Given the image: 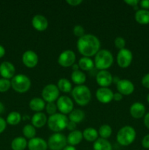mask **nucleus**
Masks as SVG:
<instances>
[{
    "mask_svg": "<svg viewBox=\"0 0 149 150\" xmlns=\"http://www.w3.org/2000/svg\"><path fill=\"white\" fill-rule=\"evenodd\" d=\"M101 43L99 38L92 34H85L83 37L78 38L77 48L78 52L83 57H94L100 50Z\"/></svg>",
    "mask_w": 149,
    "mask_h": 150,
    "instance_id": "f257e3e1",
    "label": "nucleus"
},
{
    "mask_svg": "<svg viewBox=\"0 0 149 150\" xmlns=\"http://www.w3.org/2000/svg\"><path fill=\"white\" fill-rule=\"evenodd\" d=\"M113 55L109 50L102 49L94 56L95 67L99 70H107L113 64Z\"/></svg>",
    "mask_w": 149,
    "mask_h": 150,
    "instance_id": "f03ea898",
    "label": "nucleus"
},
{
    "mask_svg": "<svg viewBox=\"0 0 149 150\" xmlns=\"http://www.w3.org/2000/svg\"><path fill=\"white\" fill-rule=\"evenodd\" d=\"M72 97L74 102L80 106H86L91 100V92L86 85L76 86L71 92Z\"/></svg>",
    "mask_w": 149,
    "mask_h": 150,
    "instance_id": "7ed1b4c3",
    "label": "nucleus"
},
{
    "mask_svg": "<svg viewBox=\"0 0 149 150\" xmlns=\"http://www.w3.org/2000/svg\"><path fill=\"white\" fill-rule=\"evenodd\" d=\"M68 122L69 119L67 116L57 112L48 117L47 125L48 128L53 133H61L64 129H67Z\"/></svg>",
    "mask_w": 149,
    "mask_h": 150,
    "instance_id": "20e7f679",
    "label": "nucleus"
},
{
    "mask_svg": "<svg viewBox=\"0 0 149 150\" xmlns=\"http://www.w3.org/2000/svg\"><path fill=\"white\" fill-rule=\"evenodd\" d=\"M137 136L135 129L130 125H126L119 129L116 135V141L120 145L127 146L134 142Z\"/></svg>",
    "mask_w": 149,
    "mask_h": 150,
    "instance_id": "39448f33",
    "label": "nucleus"
},
{
    "mask_svg": "<svg viewBox=\"0 0 149 150\" xmlns=\"http://www.w3.org/2000/svg\"><path fill=\"white\" fill-rule=\"evenodd\" d=\"M11 87L18 93H26L30 89L32 82L26 75L17 74L11 79Z\"/></svg>",
    "mask_w": 149,
    "mask_h": 150,
    "instance_id": "423d86ee",
    "label": "nucleus"
},
{
    "mask_svg": "<svg viewBox=\"0 0 149 150\" xmlns=\"http://www.w3.org/2000/svg\"><path fill=\"white\" fill-rule=\"evenodd\" d=\"M47 143L51 150H63L67 146V137L61 133H54L50 136Z\"/></svg>",
    "mask_w": 149,
    "mask_h": 150,
    "instance_id": "0eeeda50",
    "label": "nucleus"
},
{
    "mask_svg": "<svg viewBox=\"0 0 149 150\" xmlns=\"http://www.w3.org/2000/svg\"><path fill=\"white\" fill-rule=\"evenodd\" d=\"M60 91L57 85L49 83L44 86L42 91V98L45 103H55L59 98Z\"/></svg>",
    "mask_w": 149,
    "mask_h": 150,
    "instance_id": "6e6552de",
    "label": "nucleus"
},
{
    "mask_svg": "<svg viewBox=\"0 0 149 150\" xmlns=\"http://www.w3.org/2000/svg\"><path fill=\"white\" fill-rule=\"evenodd\" d=\"M58 111L61 114L67 115L70 114L74 110V103L70 98L66 95L60 96L56 100Z\"/></svg>",
    "mask_w": 149,
    "mask_h": 150,
    "instance_id": "1a4fd4ad",
    "label": "nucleus"
},
{
    "mask_svg": "<svg viewBox=\"0 0 149 150\" xmlns=\"http://www.w3.org/2000/svg\"><path fill=\"white\" fill-rule=\"evenodd\" d=\"M133 60L132 52L128 48L119 50L116 57L118 65L121 68H127L131 65Z\"/></svg>",
    "mask_w": 149,
    "mask_h": 150,
    "instance_id": "9d476101",
    "label": "nucleus"
},
{
    "mask_svg": "<svg viewBox=\"0 0 149 150\" xmlns=\"http://www.w3.org/2000/svg\"><path fill=\"white\" fill-rule=\"evenodd\" d=\"M76 55L72 50H65L59 54L58 57V63L63 67H72L75 63Z\"/></svg>",
    "mask_w": 149,
    "mask_h": 150,
    "instance_id": "9b49d317",
    "label": "nucleus"
},
{
    "mask_svg": "<svg viewBox=\"0 0 149 150\" xmlns=\"http://www.w3.org/2000/svg\"><path fill=\"white\" fill-rule=\"evenodd\" d=\"M96 98L99 103L108 104L113 100L114 93L108 87H100L96 91Z\"/></svg>",
    "mask_w": 149,
    "mask_h": 150,
    "instance_id": "f8f14e48",
    "label": "nucleus"
},
{
    "mask_svg": "<svg viewBox=\"0 0 149 150\" xmlns=\"http://www.w3.org/2000/svg\"><path fill=\"white\" fill-rule=\"evenodd\" d=\"M22 62L28 68H34L39 62V57L35 51L27 50L22 55Z\"/></svg>",
    "mask_w": 149,
    "mask_h": 150,
    "instance_id": "ddd939ff",
    "label": "nucleus"
},
{
    "mask_svg": "<svg viewBox=\"0 0 149 150\" xmlns=\"http://www.w3.org/2000/svg\"><path fill=\"white\" fill-rule=\"evenodd\" d=\"M112 77L108 70H99L96 75V82L100 87H108L112 83Z\"/></svg>",
    "mask_w": 149,
    "mask_h": 150,
    "instance_id": "4468645a",
    "label": "nucleus"
},
{
    "mask_svg": "<svg viewBox=\"0 0 149 150\" xmlns=\"http://www.w3.org/2000/svg\"><path fill=\"white\" fill-rule=\"evenodd\" d=\"M118 92L123 96H128L131 95L134 91V85L132 82L128 79H121L116 84Z\"/></svg>",
    "mask_w": 149,
    "mask_h": 150,
    "instance_id": "2eb2a0df",
    "label": "nucleus"
},
{
    "mask_svg": "<svg viewBox=\"0 0 149 150\" xmlns=\"http://www.w3.org/2000/svg\"><path fill=\"white\" fill-rule=\"evenodd\" d=\"M0 75L3 79H12L15 76V67L10 62L4 61L0 64Z\"/></svg>",
    "mask_w": 149,
    "mask_h": 150,
    "instance_id": "dca6fc26",
    "label": "nucleus"
},
{
    "mask_svg": "<svg viewBox=\"0 0 149 150\" xmlns=\"http://www.w3.org/2000/svg\"><path fill=\"white\" fill-rule=\"evenodd\" d=\"M32 25L34 29L38 32H44L48 27V21L42 15H35L32 19Z\"/></svg>",
    "mask_w": 149,
    "mask_h": 150,
    "instance_id": "f3484780",
    "label": "nucleus"
},
{
    "mask_svg": "<svg viewBox=\"0 0 149 150\" xmlns=\"http://www.w3.org/2000/svg\"><path fill=\"white\" fill-rule=\"evenodd\" d=\"M146 108L143 103L140 102H135L131 105L129 108V113L131 117L136 120H139L145 115Z\"/></svg>",
    "mask_w": 149,
    "mask_h": 150,
    "instance_id": "a211bd4d",
    "label": "nucleus"
},
{
    "mask_svg": "<svg viewBox=\"0 0 149 150\" xmlns=\"http://www.w3.org/2000/svg\"><path fill=\"white\" fill-rule=\"evenodd\" d=\"M29 150H48V143L40 137H34L28 142Z\"/></svg>",
    "mask_w": 149,
    "mask_h": 150,
    "instance_id": "6ab92c4d",
    "label": "nucleus"
},
{
    "mask_svg": "<svg viewBox=\"0 0 149 150\" xmlns=\"http://www.w3.org/2000/svg\"><path fill=\"white\" fill-rule=\"evenodd\" d=\"M48 117L43 112L34 113L31 118V123L35 128H41L47 124Z\"/></svg>",
    "mask_w": 149,
    "mask_h": 150,
    "instance_id": "aec40b11",
    "label": "nucleus"
},
{
    "mask_svg": "<svg viewBox=\"0 0 149 150\" xmlns=\"http://www.w3.org/2000/svg\"><path fill=\"white\" fill-rule=\"evenodd\" d=\"M83 139V132L78 130H73V131L70 132L68 136H67V144L70 145V146H74L80 144Z\"/></svg>",
    "mask_w": 149,
    "mask_h": 150,
    "instance_id": "412c9836",
    "label": "nucleus"
},
{
    "mask_svg": "<svg viewBox=\"0 0 149 150\" xmlns=\"http://www.w3.org/2000/svg\"><path fill=\"white\" fill-rule=\"evenodd\" d=\"M29 108L35 113L42 112L45 108V102L42 98H34L29 101Z\"/></svg>",
    "mask_w": 149,
    "mask_h": 150,
    "instance_id": "4be33fe9",
    "label": "nucleus"
},
{
    "mask_svg": "<svg viewBox=\"0 0 149 150\" xmlns=\"http://www.w3.org/2000/svg\"><path fill=\"white\" fill-rule=\"evenodd\" d=\"M134 19L140 25L149 24V10H138L134 14Z\"/></svg>",
    "mask_w": 149,
    "mask_h": 150,
    "instance_id": "5701e85b",
    "label": "nucleus"
},
{
    "mask_svg": "<svg viewBox=\"0 0 149 150\" xmlns=\"http://www.w3.org/2000/svg\"><path fill=\"white\" fill-rule=\"evenodd\" d=\"M78 65L82 71H91L95 67L93 60L89 57H81L79 59Z\"/></svg>",
    "mask_w": 149,
    "mask_h": 150,
    "instance_id": "b1692460",
    "label": "nucleus"
},
{
    "mask_svg": "<svg viewBox=\"0 0 149 150\" xmlns=\"http://www.w3.org/2000/svg\"><path fill=\"white\" fill-rule=\"evenodd\" d=\"M27 146V140L22 136L15 137L11 142V148L13 150H25Z\"/></svg>",
    "mask_w": 149,
    "mask_h": 150,
    "instance_id": "393cba45",
    "label": "nucleus"
},
{
    "mask_svg": "<svg viewBox=\"0 0 149 150\" xmlns=\"http://www.w3.org/2000/svg\"><path fill=\"white\" fill-rule=\"evenodd\" d=\"M83 136L88 142H94L99 139L98 130L93 127H87L83 131Z\"/></svg>",
    "mask_w": 149,
    "mask_h": 150,
    "instance_id": "a878e982",
    "label": "nucleus"
},
{
    "mask_svg": "<svg viewBox=\"0 0 149 150\" xmlns=\"http://www.w3.org/2000/svg\"><path fill=\"white\" fill-rule=\"evenodd\" d=\"M93 150H112V144L108 139H104L99 138L93 142Z\"/></svg>",
    "mask_w": 149,
    "mask_h": 150,
    "instance_id": "bb28decb",
    "label": "nucleus"
},
{
    "mask_svg": "<svg viewBox=\"0 0 149 150\" xmlns=\"http://www.w3.org/2000/svg\"><path fill=\"white\" fill-rule=\"evenodd\" d=\"M71 79L73 83H75L77 86L84 85L86 81V76L84 72L82 70H76V71H72V73Z\"/></svg>",
    "mask_w": 149,
    "mask_h": 150,
    "instance_id": "cd10ccee",
    "label": "nucleus"
},
{
    "mask_svg": "<svg viewBox=\"0 0 149 150\" xmlns=\"http://www.w3.org/2000/svg\"><path fill=\"white\" fill-rule=\"evenodd\" d=\"M86 117V114L85 112L83 110L78 109V108H76L74 109L70 114H69V120L71 122H73L75 124H78L80 123L81 122L83 121V120L85 119Z\"/></svg>",
    "mask_w": 149,
    "mask_h": 150,
    "instance_id": "c85d7f7f",
    "label": "nucleus"
},
{
    "mask_svg": "<svg viewBox=\"0 0 149 150\" xmlns=\"http://www.w3.org/2000/svg\"><path fill=\"white\" fill-rule=\"evenodd\" d=\"M57 86L61 92L64 93H69L72 90V83L67 79H60L57 83Z\"/></svg>",
    "mask_w": 149,
    "mask_h": 150,
    "instance_id": "c756f323",
    "label": "nucleus"
},
{
    "mask_svg": "<svg viewBox=\"0 0 149 150\" xmlns=\"http://www.w3.org/2000/svg\"><path fill=\"white\" fill-rule=\"evenodd\" d=\"M22 116L18 111H12L7 115L6 122L7 124L10 125H17L21 122Z\"/></svg>",
    "mask_w": 149,
    "mask_h": 150,
    "instance_id": "7c9ffc66",
    "label": "nucleus"
},
{
    "mask_svg": "<svg viewBox=\"0 0 149 150\" xmlns=\"http://www.w3.org/2000/svg\"><path fill=\"white\" fill-rule=\"evenodd\" d=\"M36 128L32 124H27L23 127V135L25 139H29V140L34 139L36 137Z\"/></svg>",
    "mask_w": 149,
    "mask_h": 150,
    "instance_id": "2f4dec72",
    "label": "nucleus"
},
{
    "mask_svg": "<svg viewBox=\"0 0 149 150\" xmlns=\"http://www.w3.org/2000/svg\"><path fill=\"white\" fill-rule=\"evenodd\" d=\"M98 133H99V136H100V138H102V139H109L112 133V127H111L109 125H102L100 126V127L99 128Z\"/></svg>",
    "mask_w": 149,
    "mask_h": 150,
    "instance_id": "473e14b6",
    "label": "nucleus"
},
{
    "mask_svg": "<svg viewBox=\"0 0 149 150\" xmlns=\"http://www.w3.org/2000/svg\"><path fill=\"white\" fill-rule=\"evenodd\" d=\"M11 87V81L9 79H0V92H5Z\"/></svg>",
    "mask_w": 149,
    "mask_h": 150,
    "instance_id": "72a5a7b5",
    "label": "nucleus"
},
{
    "mask_svg": "<svg viewBox=\"0 0 149 150\" xmlns=\"http://www.w3.org/2000/svg\"><path fill=\"white\" fill-rule=\"evenodd\" d=\"M57 110L58 108H57L56 103H48L45 105V111H46L47 114H49L50 116L56 114Z\"/></svg>",
    "mask_w": 149,
    "mask_h": 150,
    "instance_id": "f704fd0d",
    "label": "nucleus"
},
{
    "mask_svg": "<svg viewBox=\"0 0 149 150\" xmlns=\"http://www.w3.org/2000/svg\"><path fill=\"white\" fill-rule=\"evenodd\" d=\"M114 45L118 49L121 50L125 48L126 46V40L124 38L122 37H117L115 40H114Z\"/></svg>",
    "mask_w": 149,
    "mask_h": 150,
    "instance_id": "c9c22d12",
    "label": "nucleus"
},
{
    "mask_svg": "<svg viewBox=\"0 0 149 150\" xmlns=\"http://www.w3.org/2000/svg\"><path fill=\"white\" fill-rule=\"evenodd\" d=\"M73 34L74 36L77 37L78 38H81L85 35V29L80 25H76L73 28Z\"/></svg>",
    "mask_w": 149,
    "mask_h": 150,
    "instance_id": "e433bc0d",
    "label": "nucleus"
},
{
    "mask_svg": "<svg viewBox=\"0 0 149 150\" xmlns=\"http://www.w3.org/2000/svg\"><path fill=\"white\" fill-rule=\"evenodd\" d=\"M141 83L145 88L149 89V73L145 75L141 80Z\"/></svg>",
    "mask_w": 149,
    "mask_h": 150,
    "instance_id": "4c0bfd02",
    "label": "nucleus"
},
{
    "mask_svg": "<svg viewBox=\"0 0 149 150\" xmlns=\"http://www.w3.org/2000/svg\"><path fill=\"white\" fill-rule=\"evenodd\" d=\"M142 146L145 149H149V134H147L143 137V140L141 142Z\"/></svg>",
    "mask_w": 149,
    "mask_h": 150,
    "instance_id": "58836bf2",
    "label": "nucleus"
},
{
    "mask_svg": "<svg viewBox=\"0 0 149 150\" xmlns=\"http://www.w3.org/2000/svg\"><path fill=\"white\" fill-rule=\"evenodd\" d=\"M140 6L143 10H149V0H142L140 1Z\"/></svg>",
    "mask_w": 149,
    "mask_h": 150,
    "instance_id": "ea45409f",
    "label": "nucleus"
},
{
    "mask_svg": "<svg viewBox=\"0 0 149 150\" xmlns=\"http://www.w3.org/2000/svg\"><path fill=\"white\" fill-rule=\"evenodd\" d=\"M124 2L127 4H128V5L134 7H134H137V5L140 4V1H139V0H125Z\"/></svg>",
    "mask_w": 149,
    "mask_h": 150,
    "instance_id": "a19ab883",
    "label": "nucleus"
},
{
    "mask_svg": "<svg viewBox=\"0 0 149 150\" xmlns=\"http://www.w3.org/2000/svg\"><path fill=\"white\" fill-rule=\"evenodd\" d=\"M66 2L72 7H76V6H78L79 4H81L83 1L82 0H67Z\"/></svg>",
    "mask_w": 149,
    "mask_h": 150,
    "instance_id": "79ce46f5",
    "label": "nucleus"
},
{
    "mask_svg": "<svg viewBox=\"0 0 149 150\" xmlns=\"http://www.w3.org/2000/svg\"><path fill=\"white\" fill-rule=\"evenodd\" d=\"M7 127V122L4 119L0 117V134L5 130Z\"/></svg>",
    "mask_w": 149,
    "mask_h": 150,
    "instance_id": "37998d69",
    "label": "nucleus"
},
{
    "mask_svg": "<svg viewBox=\"0 0 149 150\" xmlns=\"http://www.w3.org/2000/svg\"><path fill=\"white\" fill-rule=\"evenodd\" d=\"M76 127H77V124H75V123L73 122H71L69 120V122H68V124H67V130H70V132H72V131H73V130H75Z\"/></svg>",
    "mask_w": 149,
    "mask_h": 150,
    "instance_id": "c03bdc74",
    "label": "nucleus"
},
{
    "mask_svg": "<svg viewBox=\"0 0 149 150\" xmlns=\"http://www.w3.org/2000/svg\"><path fill=\"white\" fill-rule=\"evenodd\" d=\"M143 122H144V125L149 129V112L145 114V115L143 117Z\"/></svg>",
    "mask_w": 149,
    "mask_h": 150,
    "instance_id": "a18cd8bd",
    "label": "nucleus"
},
{
    "mask_svg": "<svg viewBox=\"0 0 149 150\" xmlns=\"http://www.w3.org/2000/svg\"><path fill=\"white\" fill-rule=\"evenodd\" d=\"M123 99V95L121 94H120L119 92H115L114 93L113 95V100L117 101V102H119L121 100Z\"/></svg>",
    "mask_w": 149,
    "mask_h": 150,
    "instance_id": "49530a36",
    "label": "nucleus"
},
{
    "mask_svg": "<svg viewBox=\"0 0 149 150\" xmlns=\"http://www.w3.org/2000/svg\"><path fill=\"white\" fill-rule=\"evenodd\" d=\"M5 48H4V47L3 46V45H0V58H1V57H3L4 56V54H5Z\"/></svg>",
    "mask_w": 149,
    "mask_h": 150,
    "instance_id": "de8ad7c7",
    "label": "nucleus"
},
{
    "mask_svg": "<svg viewBox=\"0 0 149 150\" xmlns=\"http://www.w3.org/2000/svg\"><path fill=\"white\" fill-rule=\"evenodd\" d=\"M120 80H121V79H120L118 76H113V77H112V83L117 84V83L119 82Z\"/></svg>",
    "mask_w": 149,
    "mask_h": 150,
    "instance_id": "09e8293b",
    "label": "nucleus"
},
{
    "mask_svg": "<svg viewBox=\"0 0 149 150\" xmlns=\"http://www.w3.org/2000/svg\"><path fill=\"white\" fill-rule=\"evenodd\" d=\"M72 68L73 71H76V70H79L80 67H79L78 64H75V63H74V64L72 66Z\"/></svg>",
    "mask_w": 149,
    "mask_h": 150,
    "instance_id": "8fccbe9b",
    "label": "nucleus"
},
{
    "mask_svg": "<svg viewBox=\"0 0 149 150\" xmlns=\"http://www.w3.org/2000/svg\"><path fill=\"white\" fill-rule=\"evenodd\" d=\"M63 150H77L76 149V148L74 147V146H70V145H67V146H66L65 148H64Z\"/></svg>",
    "mask_w": 149,
    "mask_h": 150,
    "instance_id": "3c124183",
    "label": "nucleus"
},
{
    "mask_svg": "<svg viewBox=\"0 0 149 150\" xmlns=\"http://www.w3.org/2000/svg\"><path fill=\"white\" fill-rule=\"evenodd\" d=\"M4 104H3L1 102H0V114H1V113L4 112Z\"/></svg>",
    "mask_w": 149,
    "mask_h": 150,
    "instance_id": "603ef678",
    "label": "nucleus"
},
{
    "mask_svg": "<svg viewBox=\"0 0 149 150\" xmlns=\"http://www.w3.org/2000/svg\"><path fill=\"white\" fill-rule=\"evenodd\" d=\"M146 99H147V101H148V103H149V93L148 94L147 97H146Z\"/></svg>",
    "mask_w": 149,
    "mask_h": 150,
    "instance_id": "864d4df0",
    "label": "nucleus"
},
{
    "mask_svg": "<svg viewBox=\"0 0 149 150\" xmlns=\"http://www.w3.org/2000/svg\"><path fill=\"white\" fill-rule=\"evenodd\" d=\"M49 150H51V149H49Z\"/></svg>",
    "mask_w": 149,
    "mask_h": 150,
    "instance_id": "5fc2aeb1",
    "label": "nucleus"
}]
</instances>
